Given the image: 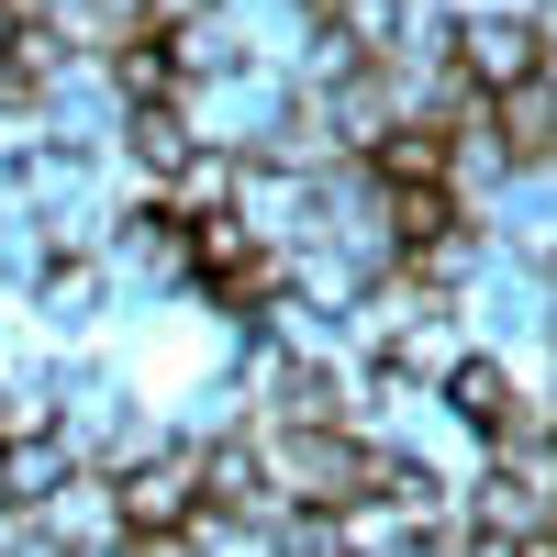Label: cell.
<instances>
[{
    "label": "cell",
    "instance_id": "3",
    "mask_svg": "<svg viewBox=\"0 0 557 557\" xmlns=\"http://www.w3.org/2000/svg\"><path fill=\"white\" fill-rule=\"evenodd\" d=\"M34 312L57 323V335H78V323L101 312V268H89V257H57V268L34 278Z\"/></svg>",
    "mask_w": 557,
    "mask_h": 557
},
{
    "label": "cell",
    "instance_id": "5",
    "mask_svg": "<svg viewBox=\"0 0 557 557\" xmlns=\"http://www.w3.org/2000/svg\"><path fill=\"white\" fill-rule=\"evenodd\" d=\"M0 513H12V480H0Z\"/></svg>",
    "mask_w": 557,
    "mask_h": 557
},
{
    "label": "cell",
    "instance_id": "4",
    "mask_svg": "<svg viewBox=\"0 0 557 557\" xmlns=\"http://www.w3.org/2000/svg\"><path fill=\"white\" fill-rule=\"evenodd\" d=\"M524 45H535V67H557V0H535V12H524Z\"/></svg>",
    "mask_w": 557,
    "mask_h": 557
},
{
    "label": "cell",
    "instance_id": "1",
    "mask_svg": "<svg viewBox=\"0 0 557 557\" xmlns=\"http://www.w3.org/2000/svg\"><path fill=\"white\" fill-rule=\"evenodd\" d=\"M112 513H123V535H190L201 524V446L134 435L112 469Z\"/></svg>",
    "mask_w": 557,
    "mask_h": 557
},
{
    "label": "cell",
    "instance_id": "2",
    "mask_svg": "<svg viewBox=\"0 0 557 557\" xmlns=\"http://www.w3.org/2000/svg\"><path fill=\"white\" fill-rule=\"evenodd\" d=\"M480 134L502 146V168H513V178L557 168V89H546V78H513L502 101H480Z\"/></svg>",
    "mask_w": 557,
    "mask_h": 557
}]
</instances>
